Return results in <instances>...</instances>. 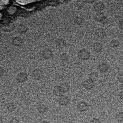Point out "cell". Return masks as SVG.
<instances>
[{
  "label": "cell",
  "mask_w": 123,
  "mask_h": 123,
  "mask_svg": "<svg viewBox=\"0 0 123 123\" xmlns=\"http://www.w3.org/2000/svg\"><path fill=\"white\" fill-rule=\"evenodd\" d=\"M119 27L123 31V20H121L120 22V23H119Z\"/></svg>",
  "instance_id": "cell-31"
},
{
  "label": "cell",
  "mask_w": 123,
  "mask_h": 123,
  "mask_svg": "<svg viewBox=\"0 0 123 123\" xmlns=\"http://www.w3.org/2000/svg\"><path fill=\"white\" fill-rule=\"evenodd\" d=\"M56 45L58 48H62L64 47L65 45V42L62 38H59L56 41Z\"/></svg>",
  "instance_id": "cell-18"
},
{
  "label": "cell",
  "mask_w": 123,
  "mask_h": 123,
  "mask_svg": "<svg viewBox=\"0 0 123 123\" xmlns=\"http://www.w3.org/2000/svg\"><path fill=\"white\" fill-rule=\"evenodd\" d=\"M53 93L55 96L57 97H61L62 95H63L62 94H63L61 91L59 86H56L54 88L53 90Z\"/></svg>",
  "instance_id": "cell-17"
},
{
  "label": "cell",
  "mask_w": 123,
  "mask_h": 123,
  "mask_svg": "<svg viewBox=\"0 0 123 123\" xmlns=\"http://www.w3.org/2000/svg\"><path fill=\"white\" fill-rule=\"evenodd\" d=\"M37 109L39 113H43L48 111V108L44 104H40L37 106Z\"/></svg>",
  "instance_id": "cell-16"
},
{
  "label": "cell",
  "mask_w": 123,
  "mask_h": 123,
  "mask_svg": "<svg viewBox=\"0 0 123 123\" xmlns=\"http://www.w3.org/2000/svg\"><path fill=\"white\" fill-rule=\"evenodd\" d=\"M104 16V14L102 12H98L95 15L94 19L97 21H99L101 20V19Z\"/></svg>",
  "instance_id": "cell-20"
},
{
  "label": "cell",
  "mask_w": 123,
  "mask_h": 123,
  "mask_svg": "<svg viewBox=\"0 0 123 123\" xmlns=\"http://www.w3.org/2000/svg\"><path fill=\"white\" fill-rule=\"evenodd\" d=\"M109 21V20L108 19V18L106 16H104L100 21V22L102 24H106L107 23H108Z\"/></svg>",
  "instance_id": "cell-27"
},
{
  "label": "cell",
  "mask_w": 123,
  "mask_h": 123,
  "mask_svg": "<svg viewBox=\"0 0 123 123\" xmlns=\"http://www.w3.org/2000/svg\"><path fill=\"white\" fill-rule=\"evenodd\" d=\"M1 28L5 32H11L14 29L15 25L12 22H10L4 25Z\"/></svg>",
  "instance_id": "cell-7"
},
{
  "label": "cell",
  "mask_w": 123,
  "mask_h": 123,
  "mask_svg": "<svg viewBox=\"0 0 123 123\" xmlns=\"http://www.w3.org/2000/svg\"><path fill=\"white\" fill-rule=\"evenodd\" d=\"M42 54V56L45 59H49L52 57L53 52L50 49H45L43 50Z\"/></svg>",
  "instance_id": "cell-10"
},
{
  "label": "cell",
  "mask_w": 123,
  "mask_h": 123,
  "mask_svg": "<svg viewBox=\"0 0 123 123\" xmlns=\"http://www.w3.org/2000/svg\"><path fill=\"white\" fill-rule=\"evenodd\" d=\"M88 105L85 101H81L79 102L77 104V109L80 112H84L88 109Z\"/></svg>",
  "instance_id": "cell-6"
},
{
  "label": "cell",
  "mask_w": 123,
  "mask_h": 123,
  "mask_svg": "<svg viewBox=\"0 0 123 123\" xmlns=\"http://www.w3.org/2000/svg\"><path fill=\"white\" fill-rule=\"evenodd\" d=\"M93 49L95 52H99L102 51L103 49V46L100 43L96 42L93 45Z\"/></svg>",
  "instance_id": "cell-13"
},
{
  "label": "cell",
  "mask_w": 123,
  "mask_h": 123,
  "mask_svg": "<svg viewBox=\"0 0 123 123\" xmlns=\"http://www.w3.org/2000/svg\"><path fill=\"white\" fill-rule=\"evenodd\" d=\"M119 45L120 42L118 40L116 39L112 40L110 43V46L112 48H116L119 47Z\"/></svg>",
  "instance_id": "cell-21"
},
{
  "label": "cell",
  "mask_w": 123,
  "mask_h": 123,
  "mask_svg": "<svg viewBox=\"0 0 123 123\" xmlns=\"http://www.w3.org/2000/svg\"><path fill=\"white\" fill-rule=\"evenodd\" d=\"M117 121L119 123H123V112L121 111L118 113L116 115Z\"/></svg>",
  "instance_id": "cell-22"
},
{
  "label": "cell",
  "mask_w": 123,
  "mask_h": 123,
  "mask_svg": "<svg viewBox=\"0 0 123 123\" xmlns=\"http://www.w3.org/2000/svg\"><path fill=\"white\" fill-rule=\"evenodd\" d=\"M12 43L14 46H21L23 44L24 41L21 37H14L12 39Z\"/></svg>",
  "instance_id": "cell-11"
},
{
  "label": "cell",
  "mask_w": 123,
  "mask_h": 123,
  "mask_svg": "<svg viewBox=\"0 0 123 123\" xmlns=\"http://www.w3.org/2000/svg\"><path fill=\"white\" fill-rule=\"evenodd\" d=\"M28 30L27 27L23 24H20L17 26V31L19 33L21 34H24L26 33Z\"/></svg>",
  "instance_id": "cell-14"
},
{
  "label": "cell",
  "mask_w": 123,
  "mask_h": 123,
  "mask_svg": "<svg viewBox=\"0 0 123 123\" xmlns=\"http://www.w3.org/2000/svg\"><path fill=\"white\" fill-rule=\"evenodd\" d=\"M86 2H93V1H87Z\"/></svg>",
  "instance_id": "cell-36"
},
{
  "label": "cell",
  "mask_w": 123,
  "mask_h": 123,
  "mask_svg": "<svg viewBox=\"0 0 123 123\" xmlns=\"http://www.w3.org/2000/svg\"><path fill=\"white\" fill-rule=\"evenodd\" d=\"M41 123H50L49 122L46 121H42Z\"/></svg>",
  "instance_id": "cell-34"
},
{
  "label": "cell",
  "mask_w": 123,
  "mask_h": 123,
  "mask_svg": "<svg viewBox=\"0 0 123 123\" xmlns=\"http://www.w3.org/2000/svg\"><path fill=\"white\" fill-rule=\"evenodd\" d=\"M118 80L120 83H121L122 84L123 83V73L120 74L118 75Z\"/></svg>",
  "instance_id": "cell-30"
},
{
  "label": "cell",
  "mask_w": 123,
  "mask_h": 123,
  "mask_svg": "<svg viewBox=\"0 0 123 123\" xmlns=\"http://www.w3.org/2000/svg\"><path fill=\"white\" fill-rule=\"evenodd\" d=\"M85 5V2L83 1H77L76 2V6L78 8H82Z\"/></svg>",
  "instance_id": "cell-26"
},
{
  "label": "cell",
  "mask_w": 123,
  "mask_h": 123,
  "mask_svg": "<svg viewBox=\"0 0 123 123\" xmlns=\"http://www.w3.org/2000/svg\"><path fill=\"white\" fill-rule=\"evenodd\" d=\"M83 22V19L80 17H77L74 19V22L77 25H80Z\"/></svg>",
  "instance_id": "cell-24"
},
{
  "label": "cell",
  "mask_w": 123,
  "mask_h": 123,
  "mask_svg": "<svg viewBox=\"0 0 123 123\" xmlns=\"http://www.w3.org/2000/svg\"><path fill=\"white\" fill-rule=\"evenodd\" d=\"M96 35L99 38H104L106 36L105 30L103 28H98L95 31Z\"/></svg>",
  "instance_id": "cell-12"
},
{
  "label": "cell",
  "mask_w": 123,
  "mask_h": 123,
  "mask_svg": "<svg viewBox=\"0 0 123 123\" xmlns=\"http://www.w3.org/2000/svg\"><path fill=\"white\" fill-rule=\"evenodd\" d=\"M98 69L100 72L105 73L109 71V65L106 63H102L98 65Z\"/></svg>",
  "instance_id": "cell-9"
},
{
  "label": "cell",
  "mask_w": 123,
  "mask_h": 123,
  "mask_svg": "<svg viewBox=\"0 0 123 123\" xmlns=\"http://www.w3.org/2000/svg\"><path fill=\"white\" fill-rule=\"evenodd\" d=\"M61 60L63 62H66L68 60V55L66 53H62L60 56Z\"/></svg>",
  "instance_id": "cell-25"
},
{
  "label": "cell",
  "mask_w": 123,
  "mask_h": 123,
  "mask_svg": "<svg viewBox=\"0 0 123 123\" xmlns=\"http://www.w3.org/2000/svg\"><path fill=\"white\" fill-rule=\"evenodd\" d=\"M90 52L85 49L80 50L78 52V58L83 61H86L88 60L90 58Z\"/></svg>",
  "instance_id": "cell-1"
},
{
  "label": "cell",
  "mask_w": 123,
  "mask_h": 123,
  "mask_svg": "<svg viewBox=\"0 0 123 123\" xmlns=\"http://www.w3.org/2000/svg\"><path fill=\"white\" fill-rule=\"evenodd\" d=\"M119 97L120 99L123 100V91H120L119 93Z\"/></svg>",
  "instance_id": "cell-32"
},
{
  "label": "cell",
  "mask_w": 123,
  "mask_h": 123,
  "mask_svg": "<svg viewBox=\"0 0 123 123\" xmlns=\"http://www.w3.org/2000/svg\"><path fill=\"white\" fill-rule=\"evenodd\" d=\"M0 75H1L3 73H4V70L3 69V68H2V67H0Z\"/></svg>",
  "instance_id": "cell-33"
},
{
  "label": "cell",
  "mask_w": 123,
  "mask_h": 123,
  "mask_svg": "<svg viewBox=\"0 0 123 123\" xmlns=\"http://www.w3.org/2000/svg\"><path fill=\"white\" fill-rule=\"evenodd\" d=\"M104 3L101 1H98L93 5V9L98 12H100L104 9Z\"/></svg>",
  "instance_id": "cell-8"
},
{
  "label": "cell",
  "mask_w": 123,
  "mask_h": 123,
  "mask_svg": "<svg viewBox=\"0 0 123 123\" xmlns=\"http://www.w3.org/2000/svg\"><path fill=\"white\" fill-rule=\"evenodd\" d=\"M59 87L63 93L67 92L70 89V86L67 83H62L59 86Z\"/></svg>",
  "instance_id": "cell-15"
},
{
  "label": "cell",
  "mask_w": 123,
  "mask_h": 123,
  "mask_svg": "<svg viewBox=\"0 0 123 123\" xmlns=\"http://www.w3.org/2000/svg\"><path fill=\"white\" fill-rule=\"evenodd\" d=\"M89 79L90 80H91V81H92L93 82H95L97 80V79H98V73L96 72H92L91 73H90L89 74Z\"/></svg>",
  "instance_id": "cell-19"
},
{
  "label": "cell",
  "mask_w": 123,
  "mask_h": 123,
  "mask_svg": "<svg viewBox=\"0 0 123 123\" xmlns=\"http://www.w3.org/2000/svg\"><path fill=\"white\" fill-rule=\"evenodd\" d=\"M32 77L35 80H40L43 77L42 72L38 69H36L32 72Z\"/></svg>",
  "instance_id": "cell-2"
},
{
  "label": "cell",
  "mask_w": 123,
  "mask_h": 123,
  "mask_svg": "<svg viewBox=\"0 0 123 123\" xmlns=\"http://www.w3.org/2000/svg\"><path fill=\"white\" fill-rule=\"evenodd\" d=\"M9 123H19V121L16 118L13 117L10 120Z\"/></svg>",
  "instance_id": "cell-29"
},
{
  "label": "cell",
  "mask_w": 123,
  "mask_h": 123,
  "mask_svg": "<svg viewBox=\"0 0 123 123\" xmlns=\"http://www.w3.org/2000/svg\"><path fill=\"white\" fill-rule=\"evenodd\" d=\"M28 78V75L25 72H21L19 73L16 77L17 81L20 83L25 82Z\"/></svg>",
  "instance_id": "cell-4"
},
{
  "label": "cell",
  "mask_w": 123,
  "mask_h": 123,
  "mask_svg": "<svg viewBox=\"0 0 123 123\" xmlns=\"http://www.w3.org/2000/svg\"><path fill=\"white\" fill-rule=\"evenodd\" d=\"M90 123H102L99 119L98 118H94L90 121Z\"/></svg>",
  "instance_id": "cell-28"
},
{
  "label": "cell",
  "mask_w": 123,
  "mask_h": 123,
  "mask_svg": "<svg viewBox=\"0 0 123 123\" xmlns=\"http://www.w3.org/2000/svg\"><path fill=\"white\" fill-rule=\"evenodd\" d=\"M58 102L61 106H65L69 103L70 99L67 96L62 95L58 99Z\"/></svg>",
  "instance_id": "cell-5"
},
{
  "label": "cell",
  "mask_w": 123,
  "mask_h": 123,
  "mask_svg": "<svg viewBox=\"0 0 123 123\" xmlns=\"http://www.w3.org/2000/svg\"><path fill=\"white\" fill-rule=\"evenodd\" d=\"M82 85L85 89L87 90H90L94 87V82L89 79H88L84 81L82 83Z\"/></svg>",
  "instance_id": "cell-3"
},
{
  "label": "cell",
  "mask_w": 123,
  "mask_h": 123,
  "mask_svg": "<svg viewBox=\"0 0 123 123\" xmlns=\"http://www.w3.org/2000/svg\"><path fill=\"white\" fill-rule=\"evenodd\" d=\"M121 89L123 90V84L121 85Z\"/></svg>",
  "instance_id": "cell-35"
},
{
  "label": "cell",
  "mask_w": 123,
  "mask_h": 123,
  "mask_svg": "<svg viewBox=\"0 0 123 123\" xmlns=\"http://www.w3.org/2000/svg\"><path fill=\"white\" fill-rule=\"evenodd\" d=\"M15 105L13 103H12V102L8 103L7 105V109L8 111H9L10 112L13 111L15 109Z\"/></svg>",
  "instance_id": "cell-23"
}]
</instances>
